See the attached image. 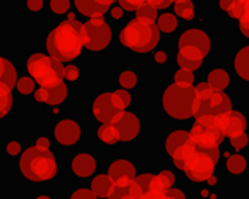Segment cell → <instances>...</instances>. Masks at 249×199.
I'll return each instance as SVG.
<instances>
[{
    "instance_id": "obj_12",
    "label": "cell",
    "mask_w": 249,
    "mask_h": 199,
    "mask_svg": "<svg viewBox=\"0 0 249 199\" xmlns=\"http://www.w3.org/2000/svg\"><path fill=\"white\" fill-rule=\"evenodd\" d=\"M216 126L222 131L224 137H235L239 134L246 133V127H248V122H246V117L237 110H227L224 114L216 115Z\"/></svg>"
},
{
    "instance_id": "obj_33",
    "label": "cell",
    "mask_w": 249,
    "mask_h": 199,
    "mask_svg": "<svg viewBox=\"0 0 249 199\" xmlns=\"http://www.w3.org/2000/svg\"><path fill=\"white\" fill-rule=\"evenodd\" d=\"M141 199H186V194L180 189H169V191L160 192H148V194H143Z\"/></svg>"
},
{
    "instance_id": "obj_49",
    "label": "cell",
    "mask_w": 249,
    "mask_h": 199,
    "mask_svg": "<svg viewBox=\"0 0 249 199\" xmlns=\"http://www.w3.org/2000/svg\"><path fill=\"white\" fill-rule=\"evenodd\" d=\"M239 26H241V31L246 38H249V24L248 22H239Z\"/></svg>"
},
{
    "instance_id": "obj_53",
    "label": "cell",
    "mask_w": 249,
    "mask_h": 199,
    "mask_svg": "<svg viewBox=\"0 0 249 199\" xmlns=\"http://www.w3.org/2000/svg\"><path fill=\"white\" fill-rule=\"evenodd\" d=\"M33 199H53V198H52L50 194H36Z\"/></svg>"
},
{
    "instance_id": "obj_8",
    "label": "cell",
    "mask_w": 249,
    "mask_h": 199,
    "mask_svg": "<svg viewBox=\"0 0 249 199\" xmlns=\"http://www.w3.org/2000/svg\"><path fill=\"white\" fill-rule=\"evenodd\" d=\"M189 139L205 149H218L224 134L216 126V115H199L196 124L189 131Z\"/></svg>"
},
{
    "instance_id": "obj_38",
    "label": "cell",
    "mask_w": 249,
    "mask_h": 199,
    "mask_svg": "<svg viewBox=\"0 0 249 199\" xmlns=\"http://www.w3.org/2000/svg\"><path fill=\"white\" fill-rule=\"evenodd\" d=\"M158 179H160V182L163 184L165 189H172L174 184H176V175H174L170 170H161L160 173H157Z\"/></svg>"
},
{
    "instance_id": "obj_1",
    "label": "cell",
    "mask_w": 249,
    "mask_h": 199,
    "mask_svg": "<svg viewBox=\"0 0 249 199\" xmlns=\"http://www.w3.org/2000/svg\"><path fill=\"white\" fill-rule=\"evenodd\" d=\"M220 158L218 149H205L187 141L172 155L177 168H180L193 182H208L213 177L216 162Z\"/></svg>"
},
{
    "instance_id": "obj_48",
    "label": "cell",
    "mask_w": 249,
    "mask_h": 199,
    "mask_svg": "<svg viewBox=\"0 0 249 199\" xmlns=\"http://www.w3.org/2000/svg\"><path fill=\"white\" fill-rule=\"evenodd\" d=\"M36 146H40V148H50V141H48L47 137H38V139H36Z\"/></svg>"
},
{
    "instance_id": "obj_27",
    "label": "cell",
    "mask_w": 249,
    "mask_h": 199,
    "mask_svg": "<svg viewBox=\"0 0 249 199\" xmlns=\"http://www.w3.org/2000/svg\"><path fill=\"white\" fill-rule=\"evenodd\" d=\"M208 84L213 88L224 91L229 84H231V78H229V72L225 69H213L208 74Z\"/></svg>"
},
{
    "instance_id": "obj_44",
    "label": "cell",
    "mask_w": 249,
    "mask_h": 199,
    "mask_svg": "<svg viewBox=\"0 0 249 199\" xmlns=\"http://www.w3.org/2000/svg\"><path fill=\"white\" fill-rule=\"evenodd\" d=\"M45 0H26V9L30 12H40L43 9Z\"/></svg>"
},
{
    "instance_id": "obj_47",
    "label": "cell",
    "mask_w": 249,
    "mask_h": 199,
    "mask_svg": "<svg viewBox=\"0 0 249 199\" xmlns=\"http://www.w3.org/2000/svg\"><path fill=\"white\" fill-rule=\"evenodd\" d=\"M242 4V7H244V16H242V19L239 22H248L249 24V0H239Z\"/></svg>"
},
{
    "instance_id": "obj_2",
    "label": "cell",
    "mask_w": 249,
    "mask_h": 199,
    "mask_svg": "<svg viewBox=\"0 0 249 199\" xmlns=\"http://www.w3.org/2000/svg\"><path fill=\"white\" fill-rule=\"evenodd\" d=\"M47 52L52 59L59 60L60 64L72 62L83 52V24L76 19H67L53 28L48 33L45 41Z\"/></svg>"
},
{
    "instance_id": "obj_41",
    "label": "cell",
    "mask_w": 249,
    "mask_h": 199,
    "mask_svg": "<svg viewBox=\"0 0 249 199\" xmlns=\"http://www.w3.org/2000/svg\"><path fill=\"white\" fill-rule=\"evenodd\" d=\"M229 14H231V17L237 19V21H241L242 16H244V7H242V4L239 2V0H234L232 2V5L229 7Z\"/></svg>"
},
{
    "instance_id": "obj_42",
    "label": "cell",
    "mask_w": 249,
    "mask_h": 199,
    "mask_svg": "<svg viewBox=\"0 0 249 199\" xmlns=\"http://www.w3.org/2000/svg\"><path fill=\"white\" fill-rule=\"evenodd\" d=\"M248 143H249V137L246 136V133L239 134V136H235V137H231V144L235 149H242V148L248 146Z\"/></svg>"
},
{
    "instance_id": "obj_30",
    "label": "cell",
    "mask_w": 249,
    "mask_h": 199,
    "mask_svg": "<svg viewBox=\"0 0 249 199\" xmlns=\"http://www.w3.org/2000/svg\"><path fill=\"white\" fill-rule=\"evenodd\" d=\"M174 11L177 16H180L186 21H191L195 17V4L191 0H176L174 2Z\"/></svg>"
},
{
    "instance_id": "obj_26",
    "label": "cell",
    "mask_w": 249,
    "mask_h": 199,
    "mask_svg": "<svg viewBox=\"0 0 249 199\" xmlns=\"http://www.w3.org/2000/svg\"><path fill=\"white\" fill-rule=\"evenodd\" d=\"M96 137H98L103 144H108V146H114V144H117L119 141H121L114 124H102V126L98 127V131H96Z\"/></svg>"
},
{
    "instance_id": "obj_28",
    "label": "cell",
    "mask_w": 249,
    "mask_h": 199,
    "mask_svg": "<svg viewBox=\"0 0 249 199\" xmlns=\"http://www.w3.org/2000/svg\"><path fill=\"white\" fill-rule=\"evenodd\" d=\"M138 81H140V78H138V74H136L132 69H124L119 72L117 83L122 89H127L129 91V89L136 88V86H138Z\"/></svg>"
},
{
    "instance_id": "obj_14",
    "label": "cell",
    "mask_w": 249,
    "mask_h": 199,
    "mask_svg": "<svg viewBox=\"0 0 249 199\" xmlns=\"http://www.w3.org/2000/svg\"><path fill=\"white\" fill-rule=\"evenodd\" d=\"M67 96H69V88L66 83H60L53 88H36V91H35V100L38 103L50 105V107L62 105L67 100Z\"/></svg>"
},
{
    "instance_id": "obj_11",
    "label": "cell",
    "mask_w": 249,
    "mask_h": 199,
    "mask_svg": "<svg viewBox=\"0 0 249 199\" xmlns=\"http://www.w3.org/2000/svg\"><path fill=\"white\" fill-rule=\"evenodd\" d=\"M81 136H83V129L76 118H62L53 126V139L60 146H74L79 143Z\"/></svg>"
},
{
    "instance_id": "obj_46",
    "label": "cell",
    "mask_w": 249,
    "mask_h": 199,
    "mask_svg": "<svg viewBox=\"0 0 249 199\" xmlns=\"http://www.w3.org/2000/svg\"><path fill=\"white\" fill-rule=\"evenodd\" d=\"M119 95V98L122 100V103L125 105V108L129 107V105H131V101H132V98H131V93L127 91V89H117V91H115Z\"/></svg>"
},
{
    "instance_id": "obj_19",
    "label": "cell",
    "mask_w": 249,
    "mask_h": 199,
    "mask_svg": "<svg viewBox=\"0 0 249 199\" xmlns=\"http://www.w3.org/2000/svg\"><path fill=\"white\" fill-rule=\"evenodd\" d=\"M112 4L114 0H74L77 11L88 17H103V14L112 9Z\"/></svg>"
},
{
    "instance_id": "obj_3",
    "label": "cell",
    "mask_w": 249,
    "mask_h": 199,
    "mask_svg": "<svg viewBox=\"0 0 249 199\" xmlns=\"http://www.w3.org/2000/svg\"><path fill=\"white\" fill-rule=\"evenodd\" d=\"M19 172L31 184H47L59 173V160L50 148L31 146L19 155Z\"/></svg>"
},
{
    "instance_id": "obj_50",
    "label": "cell",
    "mask_w": 249,
    "mask_h": 199,
    "mask_svg": "<svg viewBox=\"0 0 249 199\" xmlns=\"http://www.w3.org/2000/svg\"><path fill=\"white\" fill-rule=\"evenodd\" d=\"M112 11V16H114L115 19H121L122 17V9H119V7H112L110 9Z\"/></svg>"
},
{
    "instance_id": "obj_22",
    "label": "cell",
    "mask_w": 249,
    "mask_h": 199,
    "mask_svg": "<svg viewBox=\"0 0 249 199\" xmlns=\"http://www.w3.org/2000/svg\"><path fill=\"white\" fill-rule=\"evenodd\" d=\"M114 185L115 182L110 179V175L107 173V175H95V177L91 179V191L95 192L96 198H108L110 192L114 191Z\"/></svg>"
},
{
    "instance_id": "obj_7",
    "label": "cell",
    "mask_w": 249,
    "mask_h": 199,
    "mask_svg": "<svg viewBox=\"0 0 249 199\" xmlns=\"http://www.w3.org/2000/svg\"><path fill=\"white\" fill-rule=\"evenodd\" d=\"M195 89L196 96L193 114L196 117H199V115H220L232 108L231 98L224 91L210 86L208 83H201Z\"/></svg>"
},
{
    "instance_id": "obj_4",
    "label": "cell",
    "mask_w": 249,
    "mask_h": 199,
    "mask_svg": "<svg viewBox=\"0 0 249 199\" xmlns=\"http://www.w3.org/2000/svg\"><path fill=\"white\" fill-rule=\"evenodd\" d=\"M121 45L136 53H146L157 48L160 43V30L155 22H146L141 19L127 22L119 34Z\"/></svg>"
},
{
    "instance_id": "obj_6",
    "label": "cell",
    "mask_w": 249,
    "mask_h": 199,
    "mask_svg": "<svg viewBox=\"0 0 249 199\" xmlns=\"http://www.w3.org/2000/svg\"><path fill=\"white\" fill-rule=\"evenodd\" d=\"M195 96L196 89L193 86H180L174 83L161 95V107L169 117L176 120H186L195 115Z\"/></svg>"
},
{
    "instance_id": "obj_17",
    "label": "cell",
    "mask_w": 249,
    "mask_h": 199,
    "mask_svg": "<svg viewBox=\"0 0 249 199\" xmlns=\"http://www.w3.org/2000/svg\"><path fill=\"white\" fill-rule=\"evenodd\" d=\"M179 47H196L206 55L212 50V40L203 30L191 28L179 38Z\"/></svg>"
},
{
    "instance_id": "obj_18",
    "label": "cell",
    "mask_w": 249,
    "mask_h": 199,
    "mask_svg": "<svg viewBox=\"0 0 249 199\" xmlns=\"http://www.w3.org/2000/svg\"><path fill=\"white\" fill-rule=\"evenodd\" d=\"M107 173L110 175V179L114 182H122V181H132L136 179V165L131 160L119 158L110 163Z\"/></svg>"
},
{
    "instance_id": "obj_16",
    "label": "cell",
    "mask_w": 249,
    "mask_h": 199,
    "mask_svg": "<svg viewBox=\"0 0 249 199\" xmlns=\"http://www.w3.org/2000/svg\"><path fill=\"white\" fill-rule=\"evenodd\" d=\"M203 60H205V53L196 47H179V52H177V64H179V69L186 70H198L203 66Z\"/></svg>"
},
{
    "instance_id": "obj_5",
    "label": "cell",
    "mask_w": 249,
    "mask_h": 199,
    "mask_svg": "<svg viewBox=\"0 0 249 199\" xmlns=\"http://www.w3.org/2000/svg\"><path fill=\"white\" fill-rule=\"evenodd\" d=\"M26 72L35 79L40 88H53L64 83V66L59 60L52 59L48 53H31L26 59Z\"/></svg>"
},
{
    "instance_id": "obj_52",
    "label": "cell",
    "mask_w": 249,
    "mask_h": 199,
    "mask_svg": "<svg viewBox=\"0 0 249 199\" xmlns=\"http://www.w3.org/2000/svg\"><path fill=\"white\" fill-rule=\"evenodd\" d=\"M155 62H157V64H163L165 62V53L163 52H158L157 55H155Z\"/></svg>"
},
{
    "instance_id": "obj_35",
    "label": "cell",
    "mask_w": 249,
    "mask_h": 199,
    "mask_svg": "<svg viewBox=\"0 0 249 199\" xmlns=\"http://www.w3.org/2000/svg\"><path fill=\"white\" fill-rule=\"evenodd\" d=\"M176 84H180V86H193V84H195V74L191 72V70L179 69L176 72Z\"/></svg>"
},
{
    "instance_id": "obj_21",
    "label": "cell",
    "mask_w": 249,
    "mask_h": 199,
    "mask_svg": "<svg viewBox=\"0 0 249 199\" xmlns=\"http://www.w3.org/2000/svg\"><path fill=\"white\" fill-rule=\"evenodd\" d=\"M18 70H16L14 64L9 59H4V57L0 55V84L12 89L18 84Z\"/></svg>"
},
{
    "instance_id": "obj_10",
    "label": "cell",
    "mask_w": 249,
    "mask_h": 199,
    "mask_svg": "<svg viewBox=\"0 0 249 199\" xmlns=\"http://www.w3.org/2000/svg\"><path fill=\"white\" fill-rule=\"evenodd\" d=\"M125 110V105L122 103V100L115 91L112 93H100L91 103V114L95 120L102 122V124H110L114 122L122 112Z\"/></svg>"
},
{
    "instance_id": "obj_40",
    "label": "cell",
    "mask_w": 249,
    "mask_h": 199,
    "mask_svg": "<svg viewBox=\"0 0 249 199\" xmlns=\"http://www.w3.org/2000/svg\"><path fill=\"white\" fill-rule=\"evenodd\" d=\"M5 151H7L9 156H18L22 153V144L21 141L18 139H11L7 144H5Z\"/></svg>"
},
{
    "instance_id": "obj_23",
    "label": "cell",
    "mask_w": 249,
    "mask_h": 199,
    "mask_svg": "<svg viewBox=\"0 0 249 199\" xmlns=\"http://www.w3.org/2000/svg\"><path fill=\"white\" fill-rule=\"evenodd\" d=\"M187 141H189V131H182V129L174 131V133H170L169 136H167L165 149H167V153L172 156L184 143H187Z\"/></svg>"
},
{
    "instance_id": "obj_24",
    "label": "cell",
    "mask_w": 249,
    "mask_h": 199,
    "mask_svg": "<svg viewBox=\"0 0 249 199\" xmlns=\"http://www.w3.org/2000/svg\"><path fill=\"white\" fill-rule=\"evenodd\" d=\"M234 69L239 78H242L244 81H249V45L237 52V55L234 59Z\"/></svg>"
},
{
    "instance_id": "obj_39",
    "label": "cell",
    "mask_w": 249,
    "mask_h": 199,
    "mask_svg": "<svg viewBox=\"0 0 249 199\" xmlns=\"http://www.w3.org/2000/svg\"><path fill=\"white\" fill-rule=\"evenodd\" d=\"M81 78V70L77 66H72V64H69V66L64 67V79L69 83H74L77 81V79Z\"/></svg>"
},
{
    "instance_id": "obj_36",
    "label": "cell",
    "mask_w": 249,
    "mask_h": 199,
    "mask_svg": "<svg viewBox=\"0 0 249 199\" xmlns=\"http://www.w3.org/2000/svg\"><path fill=\"white\" fill-rule=\"evenodd\" d=\"M48 5H50L53 14L60 16V14H66V12L71 9V0H50Z\"/></svg>"
},
{
    "instance_id": "obj_9",
    "label": "cell",
    "mask_w": 249,
    "mask_h": 199,
    "mask_svg": "<svg viewBox=\"0 0 249 199\" xmlns=\"http://www.w3.org/2000/svg\"><path fill=\"white\" fill-rule=\"evenodd\" d=\"M112 41V30L103 17H91L83 24V43L89 52H102Z\"/></svg>"
},
{
    "instance_id": "obj_15",
    "label": "cell",
    "mask_w": 249,
    "mask_h": 199,
    "mask_svg": "<svg viewBox=\"0 0 249 199\" xmlns=\"http://www.w3.org/2000/svg\"><path fill=\"white\" fill-rule=\"evenodd\" d=\"M96 158L91 153H77L71 160V172L77 179H88L96 172Z\"/></svg>"
},
{
    "instance_id": "obj_20",
    "label": "cell",
    "mask_w": 249,
    "mask_h": 199,
    "mask_svg": "<svg viewBox=\"0 0 249 199\" xmlns=\"http://www.w3.org/2000/svg\"><path fill=\"white\" fill-rule=\"evenodd\" d=\"M141 198H143V192H141L136 179H132V181L115 182L114 191L110 192V196L107 199H141Z\"/></svg>"
},
{
    "instance_id": "obj_34",
    "label": "cell",
    "mask_w": 249,
    "mask_h": 199,
    "mask_svg": "<svg viewBox=\"0 0 249 199\" xmlns=\"http://www.w3.org/2000/svg\"><path fill=\"white\" fill-rule=\"evenodd\" d=\"M136 19H141V21H146V22H155L158 19L157 9L150 4L140 5V7L136 9Z\"/></svg>"
},
{
    "instance_id": "obj_43",
    "label": "cell",
    "mask_w": 249,
    "mask_h": 199,
    "mask_svg": "<svg viewBox=\"0 0 249 199\" xmlns=\"http://www.w3.org/2000/svg\"><path fill=\"white\" fill-rule=\"evenodd\" d=\"M119 2H121L122 9H125V11H136L140 5L146 4L144 0H119Z\"/></svg>"
},
{
    "instance_id": "obj_31",
    "label": "cell",
    "mask_w": 249,
    "mask_h": 199,
    "mask_svg": "<svg viewBox=\"0 0 249 199\" xmlns=\"http://www.w3.org/2000/svg\"><path fill=\"white\" fill-rule=\"evenodd\" d=\"M248 168V160L242 155H232L227 158V170L232 175H241Z\"/></svg>"
},
{
    "instance_id": "obj_32",
    "label": "cell",
    "mask_w": 249,
    "mask_h": 199,
    "mask_svg": "<svg viewBox=\"0 0 249 199\" xmlns=\"http://www.w3.org/2000/svg\"><path fill=\"white\" fill-rule=\"evenodd\" d=\"M16 89H18V93L22 96L35 95V91H36V83H35V79L31 78V76H22V78L18 79Z\"/></svg>"
},
{
    "instance_id": "obj_29",
    "label": "cell",
    "mask_w": 249,
    "mask_h": 199,
    "mask_svg": "<svg viewBox=\"0 0 249 199\" xmlns=\"http://www.w3.org/2000/svg\"><path fill=\"white\" fill-rule=\"evenodd\" d=\"M158 30L163 31V33H174L177 30V21L176 14H170V12H163V14L158 16Z\"/></svg>"
},
{
    "instance_id": "obj_13",
    "label": "cell",
    "mask_w": 249,
    "mask_h": 199,
    "mask_svg": "<svg viewBox=\"0 0 249 199\" xmlns=\"http://www.w3.org/2000/svg\"><path fill=\"white\" fill-rule=\"evenodd\" d=\"M110 124H114L115 129L119 133V139L122 143H131L134 141L136 137L140 136L141 133V122L138 118V115L132 114V112L124 110L114 122H110Z\"/></svg>"
},
{
    "instance_id": "obj_37",
    "label": "cell",
    "mask_w": 249,
    "mask_h": 199,
    "mask_svg": "<svg viewBox=\"0 0 249 199\" xmlns=\"http://www.w3.org/2000/svg\"><path fill=\"white\" fill-rule=\"evenodd\" d=\"M69 199H98V198H96L95 192H93L91 189L77 187L69 194Z\"/></svg>"
},
{
    "instance_id": "obj_25",
    "label": "cell",
    "mask_w": 249,
    "mask_h": 199,
    "mask_svg": "<svg viewBox=\"0 0 249 199\" xmlns=\"http://www.w3.org/2000/svg\"><path fill=\"white\" fill-rule=\"evenodd\" d=\"M14 105H16V98L12 95V89L4 84H0V120L5 118L14 110Z\"/></svg>"
},
{
    "instance_id": "obj_51",
    "label": "cell",
    "mask_w": 249,
    "mask_h": 199,
    "mask_svg": "<svg viewBox=\"0 0 249 199\" xmlns=\"http://www.w3.org/2000/svg\"><path fill=\"white\" fill-rule=\"evenodd\" d=\"M232 2H234V0H220V7L225 9V11H229V7L232 5Z\"/></svg>"
},
{
    "instance_id": "obj_45",
    "label": "cell",
    "mask_w": 249,
    "mask_h": 199,
    "mask_svg": "<svg viewBox=\"0 0 249 199\" xmlns=\"http://www.w3.org/2000/svg\"><path fill=\"white\" fill-rule=\"evenodd\" d=\"M146 4L153 5L155 9H167L169 5H174L176 0H144Z\"/></svg>"
}]
</instances>
